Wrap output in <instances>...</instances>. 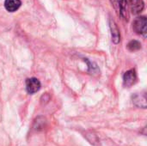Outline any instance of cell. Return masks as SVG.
I'll return each instance as SVG.
<instances>
[{"mask_svg":"<svg viewBox=\"0 0 147 146\" xmlns=\"http://www.w3.org/2000/svg\"><path fill=\"white\" fill-rule=\"evenodd\" d=\"M128 2L131 10L134 14H140L143 10L145 6L143 0H128Z\"/></svg>","mask_w":147,"mask_h":146,"instance_id":"obj_6","label":"cell"},{"mask_svg":"<svg viewBox=\"0 0 147 146\" xmlns=\"http://www.w3.org/2000/svg\"><path fill=\"white\" fill-rule=\"evenodd\" d=\"M109 27H110V30H111L112 41L115 44H118L121 41V34H120V30H119L116 23L112 19L109 20Z\"/></svg>","mask_w":147,"mask_h":146,"instance_id":"obj_5","label":"cell"},{"mask_svg":"<svg viewBox=\"0 0 147 146\" xmlns=\"http://www.w3.org/2000/svg\"><path fill=\"white\" fill-rule=\"evenodd\" d=\"M117 15L126 21H128L127 0H110Z\"/></svg>","mask_w":147,"mask_h":146,"instance_id":"obj_1","label":"cell"},{"mask_svg":"<svg viewBox=\"0 0 147 146\" xmlns=\"http://www.w3.org/2000/svg\"><path fill=\"white\" fill-rule=\"evenodd\" d=\"M22 5L21 0H5L4 1V8L9 12L16 11Z\"/></svg>","mask_w":147,"mask_h":146,"instance_id":"obj_8","label":"cell"},{"mask_svg":"<svg viewBox=\"0 0 147 146\" xmlns=\"http://www.w3.org/2000/svg\"><path fill=\"white\" fill-rule=\"evenodd\" d=\"M141 48V43L138 40H131L127 44V49L131 52H135L138 51Z\"/></svg>","mask_w":147,"mask_h":146,"instance_id":"obj_11","label":"cell"},{"mask_svg":"<svg viewBox=\"0 0 147 146\" xmlns=\"http://www.w3.org/2000/svg\"><path fill=\"white\" fill-rule=\"evenodd\" d=\"M133 102L136 107L146 108V94H136L133 96Z\"/></svg>","mask_w":147,"mask_h":146,"instance_id":"obj_7","label":"cell"},{"mask_svg":"<svg viewBox=\"0 0 147 146\" xmlns=\"http://www.w3.org/2000/svg\"><path fill=\"white\" fill-rule=\"evenodd\" d=\"M46 124H47V120L44 117L40 116V117L35 119V120L34 122L33 128L35 131H40V130H43L46 127Z\"/></svg>","mask_w":147,"mask_h":146,"instance_id":"obj_10","label":"cell"},{"mask_svg":"<svg viewBox=\"0 0 147 146\" xmlns=\"http://www.w3.org/2000/svg\"><path fill=\"white\" fill-rule=\"evenodd\" d=\"M84 61L87 63L88 65V72L91 75H94V76H97L100 74V70L97 66V65L94 62H91L88 59H84Z\"/></svg>","mask_w":147,"mask_h":146,"instance_id":"obj_9","label":"cell"},{"mask_svg":"<svg viewBox=\"0 0 147 146\" xmlns=\"http://www.w3.org/2000/svg\"><path fill=\"white\" fill-rule=\"evenodd\" d=\"M147 20L146 16H138L133 22V29L134 32L144 38L146 37Z\"/></svg>","mask_w":147,"mask_h":146,"instance_id":"obj_2","label":"cell"},{"mask_svg":"<svg viewBox=\"0 0 147 146\" xmlns=\"http://www.w3.org/2000/svg\"><path fill=\"white\" fill-rule=\"evenodd\" d=\"M26 89L27 92L30 95L36 93L37 91L40 90L41 84L40 82L39 81V79L35 78V77H31V78H28L26 79Z\"/></svg>","mask_w":147,"mask_h":146,"instance_id":"obj_3","label":"cell"},{"mask_svg":"<svg viewBox=\"0 0 147 146\" xmlns=\"http://www.w3.org/2000/svg\"><path fill=\"white\" fill-rule=\"evenodd\" d=\"M137 81V74L134 69H131L125 72L123 76V84L126 88H130Z\"/></svg>","mask_w":147,"mask_h":146,"instance_id":"obj_4","label":"cell"}]
</instances>
